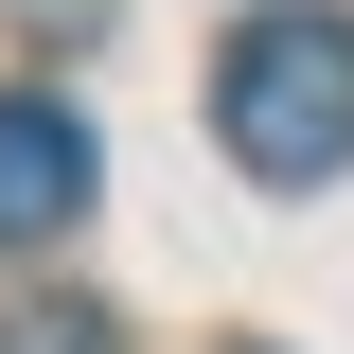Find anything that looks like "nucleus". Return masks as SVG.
<instances>
[{"mask_svg": "<svg viewBox=\"0 0 354 354\" xmlns=\"http://www.w3.org/2000/svg\"><path fill=\"white\" fill-rule=\"evenodd\" d=\"M213 142L266 195H319V177L354 160V18L337 0H266L248 36L213 53Z\"/></svg>", "mask_w": 354, "mask_h": 354, "instance_id": "nucleus-1", "label": "nucleus"}, {"mask_svg": "<svg viewBox=\"0 0 354 354\" xmlns=\"http://www.w3.org/2000/svg\"><path fill=\"white\" fill-rule=\"evenodd\" d=\"M88 213V124L53 88H0V248H53Z\"/></svg>", "mask_w": 354, "mask_h": 354, "instance_id": "nucleus-2", "label": "nucleus"}, {"mask_svg": "<svg viewBox=\"0 0 354 354\" xmlns=\"http://www.w3.org/2000/svg\"><path fill=\"white\" fill-rule=\"evenodd\" d=\"M0 354H124L106 301H0Z\"/></svg>", "mask_w": 354, "mask_h": 354, "instance_id": "nucleus-3", "label": "nucleus"}]
</instances>
